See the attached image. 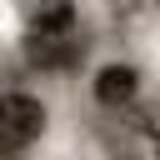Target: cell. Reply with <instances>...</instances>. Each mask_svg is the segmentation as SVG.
Masks as SVG:
<instances>
[{
	"mask_svg": "<svg viewBox=\"0 0 160 160\" xmlns=\"http://www.w3.org/2000/svg\"><path fill=\"white\" fill-rule=\"evenodd\" d=\"M90 95H95V105H105V110H125V105H135V95H140V70H135L130 60H110V65L95 70Z\"/></svg>",
	"mask_w": 160,
	"mask_h": 160,
	"instance_id": "2",
	"label": "cell"
},
{
	"mask_svg": "<svg viewBox=\"0 0 160 160\" xmlns=\"http://www.w3.org/2000/svg\"><path fill=\"white\" fill-rule=\"evenodd\" d=\"M50 130V105L30 90H5L0 95V150H30Z\"/></svg>",
	"mask_w": 160,
	"mask_h": 160,
	"instance_id": "1",
	"label": "cell"
},
{
	"mask_svg": "<svg viewBox=\"0 0 160 160\" xmlns=\"http://www.w3.org/2000/svg\"><path fill=\"white\" fill-rule=\"evenodd\" d=\"M150 5H155V10H160V0H150Z\"/></svg>",
	"mask_w": 160,
	"mask_h": 160,
	"instance_id": "4",
	"label": "cell"
},
{
	"mask_svg": "<svg viewBox=\"0 0 160 160\" xmlns=\"http://www.w3.org/2000/svg\"><path fill=\"white\" fill-rule=\"evenodd\" d=\"M75 25H80V15H75L70 0H45L35 10V20H30V40L40 50H65L75 40Z\"/></svg>",
	"mask_w": 160,
	"mask_h": 160,
	"instance_id": "3",
	"label": "cell"
}]
</instances>
